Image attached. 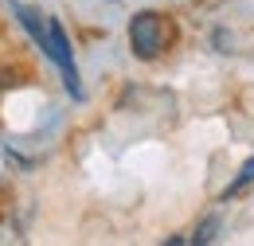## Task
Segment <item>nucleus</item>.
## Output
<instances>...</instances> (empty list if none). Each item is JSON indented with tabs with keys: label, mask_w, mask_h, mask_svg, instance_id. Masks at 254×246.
Segmentation results:
<instances>
[{
	"label": "nucleus",
	"mask_w": 254,
	"mask_h": 246,
	"mask_svg": "<svg viewBox=\"0 0 254 246\" xmlns=\"http://www.w3.org/2000/svg\"><path fill=\"white\" fill-rule=\"evenodd\" d=\"M251 184H254V156H247V164L239 168V176H235V180L227 184V191H223V199H235L239 191H247Z\"/></svg>",
	"instance_id": "nucleus-4"
},
{
	"label": "nucleus",
	"mask_w": 254,
	"mask_h": 246,
	"mask_svg": "<svg viewBox=\"0 0 254 246\" xmlns=\"http://www.w3.org/2000/svg\"><path fill=\"white\" fill-rule=\"evenodd\" d=\"M43 55L55 62V66H59L66 94H70V98H82V82H78V66H74L70 39H66V28L55 20V16H47V51H43Z\"/></svg>",
	"instance_id": "nucleus-2"
},
{
	"label": "nucleus",
	"mask_w": 254,
	"mask_h": 246,
	"mask_svg": "<svg viewBox=\"0 0 254 246\" xmlns=\"http://www.w3.org/2000/svg\"><path fill=\"white\" fill-rule=\"evenodd\" d=\"M12 12H16V20H20V28L35 39V47L47 51V16L35 12L32 4H20V0H12Z\"/></svg>",
	"instance_id": "nucleus-3"
},
{
	"label": "nucleus",
	"mask_w": 254,
	"mask_h": 246,
	"mask_svg": "<svg viewBox=\"0 0 254 246\" xmlns=\"http://www.w3.org/2000/svg\"><path fill=\"white\" fill-rule=\"evenodd\" d=\"M129 51H133V59L141 62H157L160 55H168L172 51V43H176V24L157 12V8H141V12H133L129 16Z\"/></svg>",
	"instance_id": "nucleus-1"
},
{
	"label": "nucleus",
	"mask_w": 254,
	"mask_h": 246,
	"mask_svg": "<svg viewBox=\"0 0 254 246\" xmlns=\"http://www.w3.org/2000/svg\"><path fill=\"white\" fill-rule=\"evenodd\" d=\"M215 231H219V219H215V215H211V219H203V223L195 227L191 243H211V239H215Z\"/></svg>",
	"instance_id": "nucleus-5"
},
{
	"label": "nucleus",
	"mask_w": 254,
	"mask_h": 246,
	"mask_svg": "<svg viewBox=\"0 0 254 246\" xmlns=\"http://www.w3.org/2000/svg\"><path fill=\"white\" fill-rule=\"evenodd\" d=\"M16 82H20V70H12V66H0V94L12 90Z\"/></svg>",
	"instance_id": "nucleus-6"
}]
</instances>
